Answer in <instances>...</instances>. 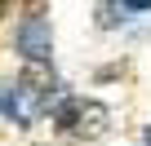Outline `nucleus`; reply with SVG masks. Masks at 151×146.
I'll use <instances>...</instances> for the list:
<instances>
[{"label": "nucleus", "mask_w": 151, "mask_h": 146, "mask_svg": "<svg viewBox=\"0 0 151 146\" xmlns=\"http://www.w3.org/2000/svg\"><path fill=\"white\" fill-rule=\"evenodd\" d=\"M5 9H9V0H0V14H5Z\"/></svg>", "instance_id": "obj_6"}, {"label": "nucleus", "mask_w": 151, "mask_h": 146, "mask_svg": "<svg viewBox=\"0 0 151 146\" xmlns=\"http://www.w3.org/2000/svg\"><path fill=\"white\" fill-rule=\"evenodd\" d=\"M49 111H53V124L76 142H102L111 133V111L93 98H62Z\"/></svg>", "instance_id": "obj_1"}, {"label": "nucleus", "mask_w": 151, "mask_h": 146, "mask_svg": "<svg viewBox=\"0 0 151 146\" xmlns=\"http://www.w3.org/2000/svg\"><path fill=\"white\" fill-rule=\"evenodd\" d=\"M142 142H147V146H151V128H147V133H142Z\"/></svg>", "instance_id": "obj_5"}, {"label": "nucleus", "mask_w": 151, "mask_h": 146, "mask_svg": "<svg viewBox=\"0 0 151 146\" xmlns=\"http://www.w3.org/2000/svg\"><path fill=\"white\" fill-rule=\"evenodd\" d=\"M120 9H124L120 0H98V27H107V31H111V27L120 22Z\"/></svg>", "instance_id": "obj_3"}, {"label": "nucleus", "mask_w": 151, "mask_h": 146, "mask_svg": "<svg viewBox=\"0 0 151 146\" xmlns=\"http://www.w3.org/2000/svg\"><path fill=\"white\" fill-rule=\"evenodd\" d=\"M14 40H18V53H22L27 62H49V53H53V27H49L45 14L22 18L18 31H14Z\"/></svg>", "instance_id": "obj_2"}, {"label": "nucleus", "mask_w": 151, "mask_h": 146, "mask_svg": "<svg viewBox=\"0 0 151 146\" xmlns=\"http://www.w3.org/2000/svg\"><path fill=\"white\" fill-rule=\"evenodd\" d=\"M124 9H133V14H142V9H151V0H120Z\"/></svg>", "instance_id": "obj_4"}]
</instances>
